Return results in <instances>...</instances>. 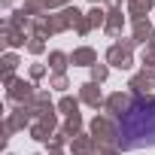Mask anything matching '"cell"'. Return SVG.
Wrapping results in <instances>:
<instances>
[{
    "mask_svg": "<svg viewBox=\"0 0 155 155\" xmlns=\"http://www.w3.org/2000/svg\"><path fill=\"white\" fill-rule=\"evenodd\" d=\"M119 146L122 149L155 146V101H137L122 113V119H119Z\"/></svg>",
    "mask_w": 155,
    "mask_h": 155,
    "instance_id": "1",
    "label": "cell"
}]
</instances>
